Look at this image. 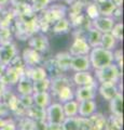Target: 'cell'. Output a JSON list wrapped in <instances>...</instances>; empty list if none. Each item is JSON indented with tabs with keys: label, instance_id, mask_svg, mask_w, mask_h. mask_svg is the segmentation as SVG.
<instances>
[{
	"label": "cell",
	"instance_id": "1",
	"mask_svg": "<svg viewBox=\"0 0 124 130\" xmlns=\"http://www.w3.org/2000/svg\"><path fill=\"white\" fill-rule=\"evenodd\" d=\"M89 59L91 67L94 71L101 70V68H104L113 63V52L111 50L104 49L101 46L95 47L91 49L89 53Z\"/></svg>",
	"mask_w": 124,
	"mask_h": 130
},
{
	"label": "cell",
	"instance_id": "2",
	"mask_svg": "<svg viewBox=\"0 0 124 130\" xmlns=\"http://www.w3.org/2000/svg\"><path fill=\"white\" fill-rule=\"evenodd\" d=\"M122 75V71L118 67L115 63H112L108 66L101 68V70L95 71V78L96 81L99 84H106V83H112L118 84Z\"/></svg>",
	"mask_w": 124,
	"mask_h": 130
},
{
	"label": "cell",
	"instance_id": "3",
	"mask_svg": "<svg viewBox=\"0 0 124 130\" xmlns=\"http://www.w3.org/2000/svg\"><path fill=\"white\" fill-rule=\"evenodd\" d=\"M45 117L46 123L62 124L66 118L63 109V104L59 102H52L45 108Z\"/></svg>",
	"mask_w": 124,
	"mask_h": 130
},
{
	"label": "cell",
	"instance_id": "4",
	"mask_svg": "<svg viewBox=\"0 0 124 130\" xmlns=\"http://www.w3.org/2000/svg\"><path fill=\"white\" fill-rule=\"evenodd\" d=\"M91 47L87 43L85 36H82L81 34H78L73 39L72 44L70 46L69 53L75 56V55H87L91 51Z\"/></svg>",
	"mask_w": 124,
	"mask_h": 130
},
{
	"label": "cell",
	"instance_id": "5",
	"mask_svg": "<svg viewBox=\"0 0 124 130\" xmlns=\"http://www.w3.org/2000/svg\"><path fill=\"white\" fill-rule=\"evenodd\" d=\"M24 75V71L23 70H19L17 67H14L13 65H7V68H6V72L5 74L2 75V77L0 79L6 87L10 88V87H13L17 84V81L21 78V76Z\"/></svg>",
	"mask_w": 124,
	"mask_h": 130
},
{
	"label": "cell",
	"instance_id": "6",
	"mask_svg": "<svg viewBox=\"0 0 124 130\" xmlns=\"http://www.w3.org/2000/svg\"><path fill=\"white\" fill-rule=\"evenodd\" d=\"M72 83L77 87L83 86H97L95 76L92 74L91 71L85 72H75L72 76Z\"/></svg>",
	"mask_w": 124,
	"mask_h": 130
},
{
	"label": "cell",
	"instance_id": "7",
	"mask_svg": "<svg viewBox=\"0 0 124 130\" xmlns=\"http://www.w3.org/2000/svg\"><path fill=\"white\" fill-rule=\"evenodd\" d=\"M17 55L16 46L13 42L0 44V62L5 65H9L10 62Z\"/></svg>",
	"mask_w": 124,
	"mask_h": 130
},
{
	"label": "cell",
	"instance_id": "8",
	"mask_svg": "<svg viewBox=\"0 0 124 130\" xmlns=\"http://www.w3.org/2000/svg\"><path fill=\"white\" fill-rule=\"evenodd\" d=\"M28 44H29V48H33L35 49L36 51L40 52H45L47 49H49V40H47L46 36H44L43 34H34L33 36H30L28 38Z\"/></svg>",
	"mask_w": 124,
	"mask_h": 130
},
{
	"label": "cell",
	"instance_id": "9",
	"mask_svg": "<svg viewBox=\"0 0 124 130\" xmlns=\"http://www.w3.org/2000/svg\"><path fill=\"white\" fill-rule=\"evenodd\" d=\"M114 24V20L111 16H103L99 15L98 18H96L93 21H91V25L92 27L96 28L97 30H99L102 34L105 32H110L111 29L113 27Z\"/></svg>",
	"mask_w": 124,
	"mask_h": 130
},
{
	"label": "cell",
	"instance_id": "10",
	"mask_svg": "<svg viewBox=\"0 0 124 130\" xmlns=\"http://www.w3.org/2000/svg\"><path fill=\"white\" fill-rule=\"evenodd\" d=\"M97 92V86H83L75 89V100L78 102L86 100H94Z\"/></svg>",
	"mask_w": 124,
	"mask_h": 130
},
{
	"label": "cell",
	"instance_id": "11",
	"mask_svg": "<svg viewBox=\"0 0 124 130\" xmlns=\"http://www.w3.org/2000/svg\"><path fill=\"white\" fill-rule=\"evenodd\" d=\"M97 91L102 95L103 99H105L108 102L111 99H113L119 92H121L120 89L118 88V84H112V83L101 84L99 86H97Z\"/></svg>",
	"mask_w": 124,
	"mask_h": 130
},
{
	"label": "cell",
	"instance_id": "12",
	"mask_svg": "<svg viewBox=\"0 0 124 130\" xmlns=\"http://www.w3.org/2000/svg\"><path fill=\"white\" fill-rule=\"evenodd\" d=\"M91 63L87 55H75L71 59L70 70L73 72H85L91 71Z\"/></svg>",
	"mask_w": 124,
	"mask_h": 130
},
{
	"label": "cell",
	"instance_id": "13",
	"mask_svg": "<svg viewBox=\"0 0 124 130\" xmlns=\"http://www.w3.org/2000/svg\"><path fill=\"white\" fill-rule=\"evenodd\" d=\"M22 59L26 66H36V65H40V63L42 62L41 53L33 48H26L23 51Z\"/></svg>",
	"mask_w": 124,
	"mask_h": 130
},
{
	"label": "cell",
	"instance_id": "14",
	"mask_svg": "<svg viewBox=\"0 0 124 130\" xmlns=\"http://www.w3.org/2000/svg\"><path fill=\"white\" fill-rule=\"evenodd\" d=\"M97 109V104L94 100H86L79 102V109L78 116L82 118H89L92 115H94Z\"/></svg>",
	"mask_w": 124,
	"mask_h": 130
},
{
	"label": "cell",
	"instance_id": "15",
	"mask_svg": "<svg viewBox=\"0 0 124 130\" xmlns=\"http://www.w3.org/2000/svg\"><path fill=\"white\" fill-rule=\"evenodd\" d=\"M24 75L28 77L31 81H37V80L49 77L45 68L43 66H40V65H36V66H26L25 71H24Z\"/></svg>",
	"mask_w": 124,
	"mask_h": 130
},
{
	"label": "cell",
	"instance_id": "16",
	"mask_svg": "<svg viewBox=\"0 0 124 130\" xmlns=\"http://www.w3.org/2000/svg\"><path fill=\"white\" fill-rule=\"evenodd\" d=\"M16 91L19 95H31L34 93L33 81L25 75L21 76L16 84Z\"/></svg>",
	"mask_w": 124,
	"mask_h": 130
},
{
	"label": "cell",
	"instance_id": "17",
	"mask_svg": "<svg viewBox=\"0 0 124 130\" xmlns=\"http://www.w3.org/2000/svg\"><path fill=\"white\" fill-rule=\"evenodd\" d=\"M109 108L112 116L122 118L123 116V95L121 92H119L113 99L109 101Z\"/></svg>",
	"mask_w": 124,
	"mask_h": 130
},
{
	"label": "cell",
	"instance_id": "18",
	"mask_svg": "<svg viewBox=\"0 0 124 130\" xmlns=\"http://www.w3.org/2000/svg\"><path fill=\"white\" fill-rule=\"evenodd\" d=\"M71 59H72V55L69 52H58L55 55L54 61L62 72H68L70 71Z\"/></svg>",
	"mask_w": 124,
	"mask_h": 130
},
{
	"label": "cell",
	"instance_id": "19",
	"mask_svg": "<svg viewBox=\"0 0 124 130\" xmlns=\"http://www.w3.org/2000/svg\"><path fill=\"white\" fill-rule=\"evenodd\" d=\"M33 99L34 104L42 108H46L52 103V94L50 91L35 92L33 93Z\"/></svg>",
	"mask_w": 124,
	"mask_h": 130
},
{
	"label": "cell",
	"instance_id": "20",
	"mask_svg": "<svg viewBox=\"0 0 124 130\" xmlns=\"http://www.w3.org/2000/svg\"><path fill=\"white\" fill-rule=\"evenodd\" d=\"M102 32L97 30L94 27H90L89 29L85 32V39L87 43L90 44L91 48H95V47H99L101 46V40H102Z\"/></svg>",
	"mask_w": 124,
	"mask_h": 130
},
{
	"label": "cell",
	"instance_id": "21",
	"mask_svg": "<svg viewBox=\"0 0 124 130\" xmlns=\"http://www.w3.org/2000/svg\"><path fill=\"white\" fill-rule=\"evenodd\" d=\"M68 85H71L70 79H68L67 77H64L63 75L55 77V78H51V88H50L51 94L56 95L57 92L62 88H64L65 86H68Z\"/></svg>",
	"mask_w": 124,
	"mask_h": 130
},
{
	"label": "cell",
	"instance_id": "22",
	"mask_svg": "<svg viewBox=\"0 0 124 130\" xmlns=\"http://www.w3.org/2000/svg\"><path fill=\"white\" fill-rule=\"evenodd\" d=\"M25 116L29 117L35 121H46L45 120V108L39 107L37 105H33L26 109V114Z\"/></svg>",
	"mask_w": 124,
	"mask_h": 130
},
{
	"label": "cell",
	"instance_id": "23",
	"mask_svg": "<svg viewBox=\"0 0 124 130\" xmlns=\"http://www.w3.org/2000/svg\"><path fill=\"white\" fill-rule=\"evenodd\" d=\"M63 130H81L82 117H66L62 123Z\"/></svg>",
	"mask_w": 124,
	"mask_h": 130
},
{
	"label": "cell",
	"instance_id": "24",
	"mask_svg": "<svg viewBox=\"0 0 124 130\" xmlns=\"http://www.w3.org/2000/svg\"><path fill=\"white\" fill-rule=\"evenodd\" d=\"M55 96L57 98L59 103H65L69 100H72L75 99V88L72 87V85L65 86L57 92V94Z\"/></svg>",
	"mask_w": 124,
	"mask_h": 130
},
{
	"label": "cell",
	"instance_id": "25",
	"mask_svg": "<svg viewBox=\"0 0 124 130\" xmlns=\"http://www.w3.org/2000/svg\"><path fill=\"white\" fill-rule=\"evenodd\" d=\"M63 104V109L65 117H76L78 116V109H79V102L77 100H69Z\"/></svg>",
	"mask_w": 124,
	"mask_h": 130
},
{
	"label": "cell",
	"instance_id": "26",
	"mask_svg": "<svg viewBox=\"0 0 124 130\" xmlns=\"http://www.w3.org/2000/svg\"><path fill=\"white\" fill-rule=\"evenodd\" d=\"M70 22L69 20H67L65 16L64 18L58 19L57 21H55L53 24H52V30L55 34H64V32H67L70 29Z\"/></svg>",
	"mask_w": 124,
	"mask_h": 130
},
{
	"label": "cell",
	"instance_id": "27",
	"mask_svg": "<svg viewBox=\"0 0 124 130\" xmlns=\"http://www.w3.org/2000/svg\"><path fill=\"white\" fill-rule=\"evenodd\" d=\"M43 67L45 68V71L47 73V76L50 78H55V77H58V76H62V71L58 68V66L55 63L54 59H50L44 62V65Z\"/></svg>",
	"mask_w": 124,
	"mask_h": 130
},
{
	"label": "cell",
	"instance_id": "28",
	"mask_svg": "<svg viewBox=\"0 0 124 130\" xmlns=\"http://www.w3.org/2000/svg\"><path fill=\"white\" fill-rule=\"evenodd\" d=\"M117 41L111 32H105V34L102 35V40H101V47H103L104 49H107V50H111L113 51V49L117 46Z\"/></svg>",
	"mask_w": 124,
	"mask_h": 130
},
{
	"label": "cell",
	"instance_id": "29",
	"mask_svg": "<svg viewBox=\"0 0 124 130\" xmlns=\"http://www.w3.org/2000/svg\"><path fill=\"white\" fill-rule=\"evenodd\" d=\"M99 14L103 16H112V13L115 9V6L111 0H106L102 3H97Z\"/></svg>",
	"mask_w": 124,
	"mask_h": 130
},
{
	"label": "cell",
	"instance_id": "30",
	"mask_svg": "<svg viewBox=\"0 0 124 130\" xmlns=\"http://www.w3.org/2000/svg\"><path fill=\"white\" fill-rule=\"evenodd\" d=\"M34 86V93L35 92H44V91H50L51 88V78L46 77V78L40 79L37 81H33Z\"/></svg>",
	"mask_w": 124,
	"mask_h": 130
},
{
	"label": "cell",
	"instance_id": "31",
	"mask_svg": "<svg viewBox=\"0 0 124 130\" xmlns=\"http://www.w3.org/2000/svg\"><path fill=\"white\" fill-rule=\"evenodd\" d=\"M83 8H84V2L81 1V0H75L72 3H70V8H69V10H68L70 19L81 14L83 11Z\"/></svg>",
	"mask_w": 124,
	"mask_h": 130
},
{
	"label": "cell",
	"instance_id": "32",
	"mask_svg": "<svg viewBox=\"0 0 124 130\" xmlns=\"http://www.w3.org/2000/svg\"><path fill=\"white\" fill-rule=\"evenodd\" d=\"M85 13H86V18L90 21H93L96 18H98L99 15V10H98V6L96 2H91L89 5H86L85 7Z\"/></svg>",
	"mask_w": 124,
	"mask_h": 130
},
{
	"label": "cell",
	"instance_id": "33",
	"mask_svg": "<svg viewBox=\"0 0 124 130\" xmlns=\"http://www.w3.org/2000/svg\"><path fill=\"white\" fill-rule=\"evenodd\" d=\"M52 0H29L31 7H33V10L35 13H38V12H42L43 10H45L47 7L50 6Z\"/></svg>",
	"mask_w": 124,
	"mask_h": 130
},
{
	"label": "cell",
	"instance_id": "34",
	"mask_svg": "<svg viewBox=\"0 0 124 130\" xmlns=\"http://www.w3.org/2000/svg\"><path fill=\"white\" fill-rule=\"evenodd\" d=\"M17 129L18 130H35V120H33L27 116H23L18 123Z\"/></svg>",
	"mask_w": 124,
	"mask_h": 130
},
{
	"label": "cell",
	"instance_id": "35",
	"mask_svg": "<svg viewBox=\"0 0 124 130\" xmlns=\"http://www.w3.org/2000/svg\"><path fill=\"white\" fill-rule=\"evenodd\" d=\"M13 32L11 30V27L8 28H0V44H6L12 41Z\"/></svg>",
	"mask_w": 124,
	"mask_h": 130
},
{
	"label": "cell",
	"instance_id": "36",
	"mask_svg": "<svg viewBox=\"0 0 124 130\" xmlns=\"http://www.w3.org/2000/svg\"><path fill=\"white\" fill-rule=\"evenodd\" d=\"M111 34L117 40H122L123 39V24L122 23H114L113 27L111 29Z\"/></svg>",
	"mask_w": 124,
	"mask_h": 130
},
{
	"label": "cell",
	"instance_id": "37",
	"mask_svg": "<svg viewBox=\"0 0 124 130\" xmlns=\"http://www.w3.org/2000/svg\"><path fill=\"white\" fill-rule=\"evenodd\" d=\"M18 100H19V102H21V104H22L26 109L34 105L33 94H31V95H19V96H18Z\"/></svg>",
	"mask_w": 124,
	"mask_h": 130
},
{
	"label": "cell",
	"instance_id": "38",
	"mask_svg": "<svg viewBox=\"0 0 124 130\" xmlns=\"http://www.w3.org/2000/svg\"><path fill=\"white\" fill-rule=\"evenodd\" d=\"M11 114L10 107L3 101H0V117H8Z\"/></svg>",
	"mask_w": 124,
	"mask_h": 130
},
{
	"label": "cell",
	"instance_id": "39",
	"mask_svg": "<svg viewBox=\"0 0 124 130\" xmlns=\"http://www.w3.org/2000/svg\"><path fill=\"white\" fill-rule=\"evenodd\" d=\"M45 130H63L62 124H54V123H46Z\"/></svg>",
	"mask_w": 124,
	"mask_h": 130
},
{
	"label": "cell",
	"instance_id": "40",
	"mask_svg": "<svg viewBox=\"0 0 124 130\" xmlns=\"http://www.w3.org/2000/svg\"><path fill=\"white\" fill-rule=\"evenodd\" d=\"M0 130H17V126L16 124H14L13 120H11L10 123H8L7 125L0 128Z\"/></svg>",
	"mask_w": 124,
	"mask_h": 130
},
{
	"label": "cell",
	"instance_id": "41",
	"mask_svg": "<svg viewBox=\"0 0 124 130\" xmlns=\"http://www.w3.org/2000/svg\"><path fill=\"white\" fill-rule=\"evenodd\" d=\"M12 119L10 118H6V117H0V128L3 127L5 125H7L8 123H10Z\"/></svg>",
	"mask_w": 124,
	"mask_h": 130
},
{
	"label": "cell",
	"instance_id": "42",
	"mask_svg": "<svg viewBox=\"0 0 124 130\" xmlns=\"http://www.w3.org/2000/svg\"><path fill=\"white\" fill-rule=\"evenodd\" d=\"M10 2L12 3V6H16V5H21V3L29 2V0H10Z\"/></svg>",
	"mask_w": 124,
	"mask_h": 130
},
{
	"label": "cell",
	"instance_id": "43",
	"mask_svg": "<svg viewBox=\"0 0 124 130\" xmlns=\"http://www.w3.org/2000/svg\"><path fill=\"white\" fill-rule=\"evenodd\" d=\"M6 68H7V65L2 64L1 62H0V78H1V77H2V75L5 74V72H6Z\"/></svg>",
	"mask_w": 124,
	"mask_h": 130
},
{
	"label": "cell",
	"instance_id": "44",
	"mask_svg": "<svg viewBox=\"0 0 124 130\" xmlns=\"http://www.w3.org/2000/svg\"><path fill=\"white\" fill-rule=\"evenodd\" d=\"M111 1L113 2V5L115 7H122L123 5V0H111Z\"/></svg>",
	"mask_w": 124,
	"mask_h": 130
},
{
	"label": "cell",
	"instance_id": "45",
	"mask_svg": "<svg viewBox=\"0 0 124 130\" xmlns=\"http://www.w3.org/2000/svg\"><path fill=\"white\" fill-rule=\"evenodd\" d=\"M9 2H10V0H0V7L6 6V5H8Z\"/></svg>",
	"mask_w": 124,
	"mask_h": 130
},
{
	"label": "cell",
	"instance_id": "46",
	"mask_svg": "<svg viewBox=\"0 0 124 130\" xmlns=\"http://www.w3.org/2000/svg\"><path fill=\"white\" fill-rule=\"evenodd\" d=\"M94 2H96V3H102V2H104V1H106V0H93Z\"/></svg>",
	"mask_w": 124,
	"mask_h": 130
},
{
	"label": "cell",
	"instance_id": "47",
	"mask_svg": "<svg viewBox=\"0 0 124 130\" xmlns=\"http://www.w3.org/2000/svg\"><path fill=\"white\" fill-rule=\"evenodd\" d=\"M63 1H65V2H67V3H69V5H70V3H72L75 0H63Z\"/></svg>",
	"mask_w": 124,
	"mask_h": 130
},
{
	"label": "cell",
	"instance_id": "48",
	"mask_svg": "<svg viewBox=\"0 0 124 130\" xmlns=\"http://www.w3.org/2000/svg\"><path fill=\"white\" fill-rule=\"evenodd\" d=\"M0 101H2V90L0 89Z\"/></svg>",
	"mask_w": 124,
	"mask_h": 130
},
{
	"label": "cell",
	"instance_id": "49",
	"mask_svg": "<svg viewBox=\"0 0 124 130\" xmlns=\"http://www.w3.org/2000/svg\"><path fill=\"white\" fill-rule=\"evenodd\" d=\"M1 11H2V7H0V13H1Z\"/></svg>",
	"mask_w": 124,
	"mask_h": 130
},
{
	"label": "cell",
	"instance_id": "50",
	"mask_svg": "<svg viewBox=\"0 0 124 130\" xmlns=\"http://www.w3.org/2000/svg\"><path fill=\"white\" fill-rule=\"evenodd\" d=\"M17 130H18V129H17Z\"/></svg>",
	"mask_w": 124,
	"mask_h": 130
}]
</instances>
